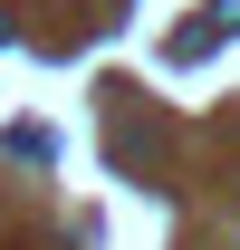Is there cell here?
Segmentation results:
<instances>
[{
    "label": "cell",
    "instance_id": "6da1fadb",
    "mask_svg": "<svg viewBox=\"0 0 240 250\" xmlns=\"http://www.w3.org/2000/svg\"><path fill=\"white\" fill-rule=\"evenodd\" d=\"M221 39H240V0H211L202 20L173 39V58H202V48H221Z\"/></svg>",
    "mask_w": 240,
    "mask_h": 250
},
{
    "label": "cell",
    "instance_id": "7a4b0ae2",
    "mask_svg": "<svg viewBox=\"0 0 240 250\" xmlns=\"http://www.w3.org/2000/svg\"><path fill=\"white\" fill-rule=\"evenodd\" d=\"M0 145H10V154H20V164H48V154H58V145H48V125H10Z\"/></svg>",
    "mask_w": 240,
    "mask_h": 250
},
{
    "label": "cell",
    "instance_id": "3957f363",
    "mask_svg": "<svg viewBox=\"0 0 240 250\" xmlns=\"http://www.w3.org/2000/svg\"><path fill=\"white\" fill-rule=\"evenodd\" d=\"M10 39H20V29H10V10H0V48H10Z\"/></svg>",
    "mask_w": 240,
    "mask_h": 250
}]
</instances>
